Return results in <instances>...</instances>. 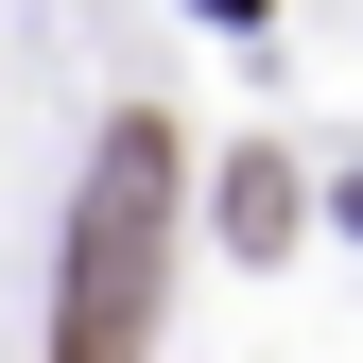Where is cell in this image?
Returning a JSON list of instances; mask_svg holds the SVG:
<instances>
[{"mask_svg": "<svg viewBox=\"0 0 363 363\" xmlns=\"http://www.w3.org/2000/svg\"><path fill=\"white\" fill-rule=\"evenodd\" d=\"M156 242H173V139L121 121L104 173H86V225H69V329H52V363H139L156 346Z\"/></svg>", "mask_w": 363, "mask_h": 363, "instance_id": "6da1fadb", "label": "cell"}, {"mask_svg": "<svg viewBox=\"0 0 363 363\" xmlns=\"http://www.w3.org/2000/svg\"><path fill=\"white\" fill-rule=\"evenodd\" d=\"M225 225H242V242H294V173L242 156V173H225Z\"/></svg>", "mask_w": 363, "mask_h": 363, "instance_id": "7a4b0ae2", "label": "cell"}]
</instances>
